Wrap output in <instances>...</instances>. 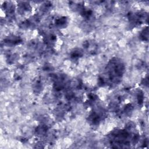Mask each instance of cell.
Instances as JSON below:
<instances>
[{
	"instance_id": "1",
	"label": "cell",
	"mask_w": 149,
	"mask_h": 149,
	"mask_svg": "<svg viewBox=\"0 0 149 149\" xmlns=\"http://www.w3.org/2000/svg\"><path fill=\"white\" fill-rule=\"evenodd\" d=\"M125 65L123 60L118 57L112 58L107 63L104 72L98 79L101 86L114 87L121 81L125 72Z\"/></svg>"
},
{
	"instance_id": "5",
	"label": "cell",
	"mask_w": 149,
	"mask_h": 149,
	"mask_svg": "<svg viewBox=\"0 0 149 149\" xmlns=\"http://www.w3.org/2000/svg\"><path fill=\"white\" fill-rule=\"evenodd\" d=\"M2 10L3 11L5 16L9 19H15V12L16 11V5L10 1H5L2 5Z\"/></svg>"
},
{
	"instance_id": "7",
	"label": "cell",
	"mask_w": 149,
	"mask_h": 149,
	"mask_svg": "<svg viewBox=\"0 0 149 149\" xmlns=\"http://www.w3.org/2000/svg\"><path fill=\"white\" fill-rule=\"evenodd\" d=\"M23 41L22 38L16 34H11L7 36L3 39V43L5 45L8 47H15L22 44Z\"/></svg>"
},
{
	"instance_id": "11",
	"label": "cell",
	"mask_w": 149,
	"mask_h": 149,
	"mask_svg": "<svg viewBox=\"0 0 149 149\" xmlns=\"http://www.w3.org/2000/svg\"><path fill=\"white\" fill-rule=\"evenodd\" d=\"M48 129L49 127L48 125L46 124L41 123L36 127L34 130V133L37 137H43L47 134Z\"/></svg>"
},
{
	"instance_id": "14",
	"label": "cell",
	"mask_w": 149,
	"mask_h": 149,
	"mask_svg": "<svg viewBox=\"0 0 149 149\" xmlns=\"http://www.w3.org/2000/svg\"><path fill=\"white\" fill-rule=\"evenodd\" d=\"M52 8V4L51 2L49 1H45L44 2H43L40 7V12L42 13H45L48 12Z\"/></svg>"
},
{
	"instance_id": "4",
	"label": "cell",
	"mask_w": 149,
	"mask_h": 149,
	"mask_svg": "<svg viewBox=\"0 0 149 149\" xmlns=\"http://www.w3.org/2000/svg\"><path fill=\"white\" fill-rule=\"evenodd\" d=\"M127 17L130 27L134 28L145 22L147 23L148 13L142 10L130 12L127 13Z\"/></svg>"
},
{
	"instance_id": "12",
	"label": "cell",
	"mask_w": 149,
	"mask_h": 149,
	"mask_svg": "<svg viewBox=\"0 0 149 149\" xmlns=\"http://www.w3.org/2000/svg\"><path fill=\"white\" fill-rule=\"evenodd\" d=\"M43 87L44 84L41 78L38 77L33 81L32 84V88L34 93L40 94L42 91Z\"/></svg>"
},
{
	"instance_id": "13",
	"label": "cell",
	"mask_w": 149,
	"mask_h": 149,
	"mask_svg": "<svg viewBox=\"0 0 149 149\" xmlns=\"http://www.w3.org/2000/svg\"><path fill=\"white\" fill-rule=\"evenodd\" d=\"M83 50L79 48L73 49L70 53V58L73 61H77L83 55Z\"/></svg>"
},
{
	"instance_id": "10",
	"label": "cell",
	"mask_w": 149,
	"mask_h": 149,
	"mask_svg": "<svg viewBox=\"0 0 149 149\" xmlns=\"http://www.w3.org/2000/svg\"><path fill=\"white\" fill-rule=\"evenodd\" d=\"M69 19L66 16H61L56 17L54 21L55 27L59 29H65L69 24Z\"/></svg>"
},
{
	"instance_id": "8",
	"label": "cell",
	"mask_w": 149,
	"mask_h": 149,
	"mask_svg": "<svg viewBox=\"0 0 149 149\" xmlns=\"http://www.w3.org/2000/svg\"><path fill=\"white\" fill-rule=\"evenodd\" d=\"M83 51L86 52L90 55H95L97 54L98 47L96 42L93 40H88L83 42Z\"/></svg>"
},
{
	"instance_id": "15",
	"label": "cell",
	"mask_w": 149,
	"mask_h": 149,
	"mask_svg": "<svg viewBox=\"0 0 149 149\" xmlns=\"http://www.w3.org/2000/svg\"><path fill=\"white\" fill-rule=\"evenodd\" d=\"M139 39L144 42H147L148 40V27L146 26L144 27L140 32L139 35Z\"/></svg>"
},
{
	"instance_id": "3",
	"label": "cell",
	"mask_w": 149,
	"mask_h": 149,
	"mask_svg": "<svg viewBox=\"0 0 149 149\" xmlns=\"http://www.w3.org/2000/svg\"><path fill=\"white\" fill-rule=\"evenodd\" d=\"M107 116V111L101 106H97L89 112L87 120L91 126H98Z\"/></svg>"
},
{
	"instance_id": "9",
	"label": "cell",
	"mask_w": 149,
	"mask_h": 149,
	"mask_svg": "<svg viewBox=\"0 0 149 149\" xmlns=\"http://www.w3.org/2000/svg\"><path fill=\"white\" fill-rule=\"evenodd\" d=\"M42 37L44 43L48 47L54 45L56 41V36L51 32H44Z\"/></svg>"
},
{
	"instance_id": "2",
	"label": "cell",
	"mask_w": 149,
	"mask_h": 149,
	"mask_svg": "<svg viewBox=\"0 0 149 149\" xmlns=\"http://www.w3.org/2000/svg\"><path fill=\"white\" fill-rule=\"evenodd\" d=\"M136 126L133 122H129L123 129H116L108 135V141L112 147H123L136 144L140 140L139 133L136 132Z\"/></svg>"
},
{
	"instance_id": "16",
	"label": "cell",
	"mask_w": 149,
	"mask_h": 149,
	"mask_svg": "<svg viewBox=\"0 0 149 149\" xmlns=\"http://www.w3.org/2000/svg\"><path fill=\"white\" fill-rule=\"evenodd\" d=\"M136 97L137 103L140 105H141L143 103L144 98L143 92L140 90L137 91L136 94Z\"/></svg>"
},
{
	"instance_id": "6",
	"label": "cell",
	"mask_w": 149,
	"mask_h": 149,
	"mask_svg": "<svg viewBox=\"0 0 149 149\" xmlns=\"http://www.w3.org/2000/svg\"><path fill=\"white\" fill-rule=\"evenodd\" d=\"M16 11L19 15L26 16L31 13L32 6L29 2L18 1L16 4Z\"/></svg>"
}]
</instances>
